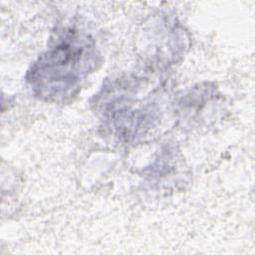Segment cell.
I'll use <instances>...</instances> for the list:
<instances>
[{"label":"cell","instance_id":"cell-1","mask_svg":"<svg viewBox=\"0 0 255 255\" xmlns=\"http://www.w3.org/2000/svg\"><path fill=\"white\" fill-rule=\"evenodd\" d=\"M83 47H79L76 41L63 42L48 54L47 61L41 63L38 72L43 76L48 74L50 83L59 85L63 81L65 88L72 87L78 81L77 67L83 61Z\"/></svg>","mask_w":255,"mask_h":255}]
</instances>
